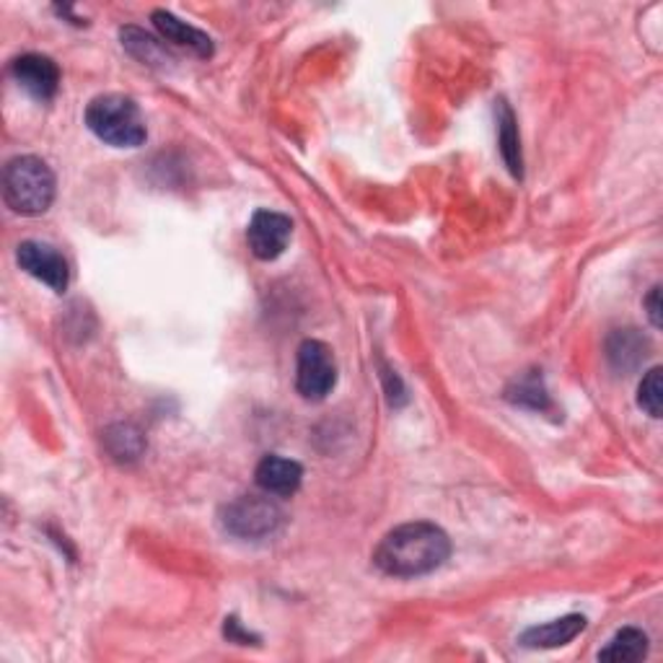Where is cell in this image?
Listing matches in <instances>:
<instances>
[{"label": "cell", "instance_id": "obj_1", "mask_svg": "<svg viewBox=\"0 0 663 663\" xmlns=\"http://www.w3.org/2000/svg\"><path fill=\"white\" fill-rule=\"evenodd\" d=\"M451 555V539L441 526L428 521L402 524L381 539L373 565L384 576L418 578L439 570Z\"/></svg>", "mask_w": 663, "mask_h": 663}, {"label": "cell", "instance_id": "obj_2", "mask_svg": "<svg viewBox=\"0 0 663 663\" xmlns=\"http://www.w3.org/2000/svg\"><path fill=\"white\" fill-rule=\"evenodd\" d=\"M86 125L112 148H138L148 138L140 107L125 94H101L86 107Z\"/></svg>", "mask_w": 663, "mask_h": 663}, {"label": "cell", "instance_id": "obj_3", "mask_svg": "<svg viewBox=\"0 0 663 663\" xmlns=\"http://www.w3.org/2000/svg\"><path fill=\"white\" fill-rule=\"evenodd\" d=\"M3 200L19 216H42L54 200V174L37 156H16L3 169Z\"/></svg>", "mask_w": 663, "mask_h": 663}, {"label": "cell", "instance_id": "obj_4", "mask_svg": "<svg viewBox=\"0 0 663 663\" xmlns=\"http://www.w3.org/2000/svg\"><path fill=\"white\" fill-rule=\"evenodd\" d=\"M283 524V511L270 495H242L221 508V526L231 537L238 539H265L275 535Z\"/></svg>", "mask_w": 663, "mask_h": 663}, {"label": "cell", "instance_id": "obj_5", "mask_svg": "<svg viewBox=\"0 0 663 663\" xmlns=\"http://www.w3.org/2000/svg\"><path fill=\"white\" fill-rule=\"evenodd\" d=\"M337 384V364L330 345L321 340H304L296 360V389L304 400L321 402Z\"/></svg>", "mask_w": 663, "mask_h": 663}, {"label": "cell", "instance_id": "obj_6", "mask_svg": "<svg viewBox=\"0 0 663 663\" xmlns=\"http://www.w3.org/2000/svg\"><path fill=\"white\" fill-rule=\"evenodd\" d=\"M16 262L26 275L37 278L39 283L50 285L54 293H65L71 283L67 259L58 249L42 242H22L16 249Z\"/></svg>", "mask_w": 663, "mask_h": 663}, {"label": "cell", "instance_id": "obj_7", "mask_svg": "<svg viewBox=\"0 0 663 663\" xmlns=\"http://www.w3.org/2000/svg\"><path fill=\"white\" fill-rule=\"evenodd\" d=\"M293 236V221L275 210H257L246 225V244L251 255L262 262H272L285 251Z\"/></svg>", "mask_w": 663, "mask_h": 663}, {"label": "cell", "instance_id": "obj_8", "mask_svg": "<svg viewBox=\"0 0 663 663\" xmlns=\"http://www.w3.org/2000/svg\"><path fill=\"white\" fill-rule=\"evenodd\" d=\"M11 75L24 91H29L39 101H50L60 88V67L47 54H22L11 63Z\"/></svg>", "mask_w": 663, "mask_h": 663}, {"label": "cell", "instance_id": "obj_9", "mask_svg": "<svg viewBox=\"0 0 663 663\" xmlns=\"http://www.w3.org/2000/svg\"><path fill=\"white\" fill-rule=\"evenodd\" d=\"M255 480L259 484V490L268 492V495L291 498V495H296L300 488V480H304V467H300L298 462L285 459V456L270 454L257 464Z\"/></svg>", "mask_w": 663, "mask_h": 663}, {"label": "cell", "instance_id": "obj_10", "mask_svg": "<svg viewBox=\"0 0 663 663\" xmlns=\"http://www.w3.org/2000/svg\"><path fill=\"white\" fill-rule=\"evenodd\" d=\"M154 24L156 29L161 32V37L169 39V42L187 47V50H193L197 58H213V39L197 29V26L176 19L174 13L154 11Z\"/></svg>", "mask_w": 663, "mask_h": 663}, {"label": "cell", "instance_id": "obj_11", "mask_svg": "<svg viewBox=\"0 0 663 663\" xmlns=\"http://www.w3.org/2000/svg\"><path fill=\"white\" fill-rule=\"evenodd\" d=\"M586 630V617L584 614H567L555 622H547V625L529 627L521 635V646L526 648H563L567 642H573L580 633Z\"/></svg>", "mask_w": 663, "mask_h": 663}, {"label": "cell", "instance_id": "obj_12", "mask_svg": "<svg viewBox=\"0 0 663 663\" xmlns=\"http://www.w3.org/2000/svg\"><path fill=\"white\" fill-rule=\"evenodd\" d=\"M498 143H501V156L505 167L511 169V174L516 180L524 176V156H521V138H518V125L514 109L508 107V101H498Z\"/></svg>", "mask_w": 663, "mask_h": 663}, {"label": "cell", "instance_id": "obj_13", "mask_svg": "<svg viewBox=\"0 0 663 663\" xmlns=\"http://www.w3.org/2000/svg\"><path fill=\"white\" fill-rule=\"evenodd\" d=\"M648 655V635L638 627H625L610 640V646L599 653V661H617L635 663Z\"/></svg>", "mask_w": 663, "mask_h": 663}, {"label": "cell", "instance_id": "obj_14", "mask_svg": "<svg viewBox=\"0 0 663 663\" xmlns=\"http://www.w3.org/2000/svg\"><path fill=\"white\" fill-rule=\"evenodd\" d=\"M105 446L109 451L114 462H135L140 459V454L146 451V439L140 435L138 428L125 426V422H118V426L107 428L105 433Z\"/></svg>", "mask_w": 663, "mask_h": 663}, {"label": "cell", "instance_id": "obj_15", "mask_svg": "<svg viewBox=\"0 0 663 663\" xmlns=\"http://www.w3.org/2000/svg\"><path fill=\"white\" fill-rule=\"evenodd\" d=\"M122 37V47L133 54V58H138L140 63L146 65H167L169 54L163 50L159 39H154L150 34H146L143 29H135V26H125V29L120 32Z\"/></svg>", "mask_w": 663, "mask_h": 663}, {"label": "cell", "instance_id": "obj_16", "mask_svg": "<svg viewBox=\"0 0 663 663\" xmlns=\"http://www.w3.org/2000/svg\"><path fill=\"white\" fill-rule=\"evenodd\" d=\"M646 358V343L635 330H619L610 340V360L622 371H630Z\"/></svg>", "mask_w": 663, "mask_h": 663}, {"label": "cell", "instance_id": "obj_17", "mask_svg": "<svg viewBox=\"0 0 663 663\" xmlns=\"http://www.w3.org/2000/svg\"><path fill=\"white\" fill-rule=\"evenodd\" d=\"M661 392H663V389H661V368L655 366L646 373V379H642L640 386H638V405L655 420L661 418V396H663Z\"/></svg>", "mask_w": 663, "mask_h": 663}, {"label": "cell", "instance_id": "obj_18", "mask_svg": "<svg viewBox=\"0 0 663 663\" xmlns=\"http://www.w3.org/2000/svg\"><path fill=\"white\" fill-rule=\"evenodd\" d=\"M511 400L518 402V405L535 407V409L550 407V396H547L544 386H542V379H539V376H529V379L518 381L516 394L511 392Z\"/></svg>", "mask_w": 663, "mask_h": 663}, {"label": "cell", "instance_id": "obj_19", "mask_svg": "<svg viewBox=\"0 0 663 663\" xmlns=\"http://www.w3.org/2000/svg\"><path fill=\"white\" fill-rule=\"evenodd\" d=\"M646 309H648V319H651V324L655 327V330H661V285H653L651 293H648Z\"/></svg>", "mask_w": 663, "mask_h": 663}]
</instances>
